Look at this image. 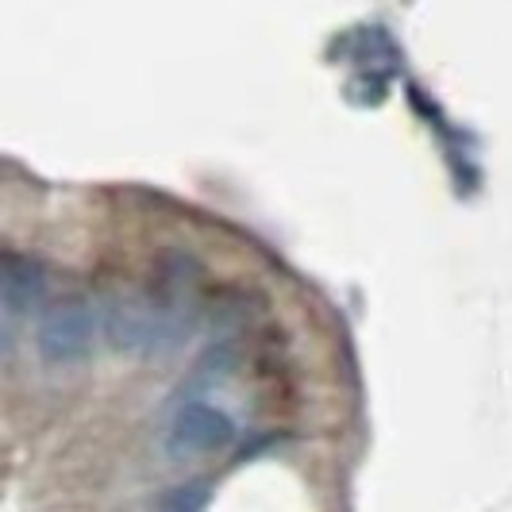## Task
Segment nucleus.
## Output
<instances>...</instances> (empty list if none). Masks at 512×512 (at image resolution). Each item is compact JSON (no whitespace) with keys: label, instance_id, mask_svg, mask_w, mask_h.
Instances as JSON below:
<instances>
[{"label":"nucleus","instance_id":"7ed1b4c3","mask_svg":"<svg viewBox=\"0 0 512 512\" xmlns=\"http://www.w3.org/2000/svg\"><path fill=\"white\" fill-rule=\"evenodd\" d=\"M97 343V312L85 297L54 301L39 320V355L51 366H74L89 359Z\"/></svg>","mask_w":512,"mask_h":512},{"label":"nucleus","instance_id":"f03ea898","mask_svg":"<svg viewBox=\"0 0 512 512\" xmlns=\"http://www.w3.org/2000/svg\"><path fill=\"white\" fill-rule=\"evenodd\" d=\"M235 439V420L220 405H212L205 397L181 401L174 416L166 420L162 447L174 459H197V455H216Z\"/></svg>","mask_w":512,"mask_h":512},{"label":"nucleus","instance_id":"f257e3e1","mask_svg":"<svg viewBox=\"0 0 512 512\" xmlns=\"http://www.w3.org/2000/svg\"><path fill=\"white\" fill-rule=\"evenodd\" d=\"M197 324V262L166 255L135 289H120L104 305V335L124 355H162L181 347Z\"/></svg>","mask_w":512,"mask_h":512},{"label":"nucleus","instance_id":"39448f33","mask_svg":"<svg viewBox=\"0 0 512 512\" xmlns=\"http://www.w3.org/2000/svg\"><path fill=\"white\" fill-rule=\"evenodd\" d=\"M205 493L208 489L197 482V486H185L174 493V501H170V509L166 512H201V505H205Z\"/></svg>","mask_w":512,"mask_h":512},{"label":"nucleus","instance_id":"20e7f679","mask_svg":"<svg viewBox=\"0 0 512 512\" xmlns=\"http://www.w3.org/2000/svg\"><path fill=\"white\" fill-rule=\"evenodd\" d=\"M47 301V266L20 251H0V305L16 316Z\"/></svg>","mask_w":512,"mask_h":512}]
</instances>
